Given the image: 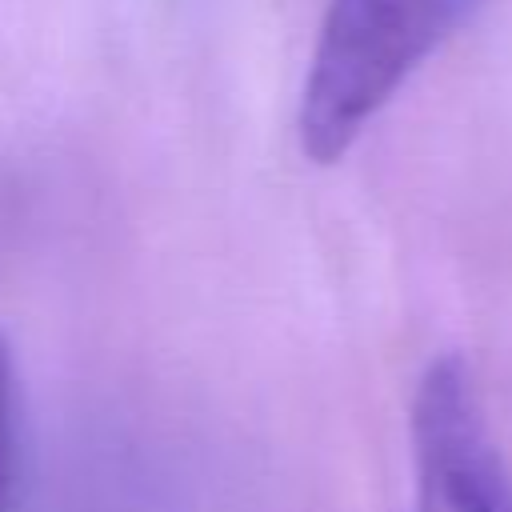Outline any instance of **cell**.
I'll return each instance as SVG.
<instances>
[{
    "instance_id": "obj_1",
    "label": "cell",
    "mask_w": 512,
    "mask_h": 512,
    "mask_svg": "<svg viewBox=\"0 0 512 512\" xmlns=\"http://www.w3.org/2000/svg\"><path fill=\"white\" fill-rule=\"evenodd\" d=\"M480 4L484 0H328L296 112L304 156L316 164L340 160Z\"/></svg>"
},
{
    "instance_id": "obj_2",
    "label": "cell",
    "mask_w": 512,
    "mask_h": 512,
    "mask_svg": "<svg viewBox=\"0 0 512 512\" xmlns=\"http://www.w3.org/2000/svg\"><path fill=\"white\" fill-rule=\"evenodd\" d=\"M412 512H512V472L460 356H436L412 392Z\"/></svg>"
},
{
    "instance_id": "obj_3",
    "label": "cell",
    "mask_w": 512,
    "mask_h": 512,
    "mask_svg": "<svg viewBox=\"0 0 512 512\" xmlns=\"http://www.w3.org/2000/svg\"><path fill=\"white\" fill-rule=\"evenodd\" d=\"M16 480H20V392L16 368L0 340V512L16 508Z\"/></svg>"
}]
</instances>
